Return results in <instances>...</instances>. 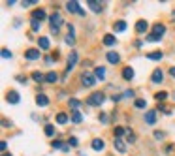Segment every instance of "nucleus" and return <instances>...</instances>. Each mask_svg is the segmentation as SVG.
<instances>
[{
  "instance_id": "9",
  "label": "nucleus",
  "mask_w": 175,
  "mask_h": 156,
  "mask_svg": "<svg viewBox=\"0 0 175 156\" xmlns=\"http://www.w3.org/2000/svg\"><path fill=\"white\" fill-rule=\"evenodd\" d=\"M32 19L41 23V21L45 19V9H41V8H40V9H34V11H32Z\"/></svg>"
},
{
  "instance_id": "4",
  "label": "nucleus",
  "mask_w": 175,
  "mask_h": 156,
  "mask_svg": "<svg viewBox=\"0 0 175 156\" xmlns=\"http://www.w3.org/2000/svg\"><path fill=\"white\" fill-rule=\"evenodd\" d=\"M77 64V53L75 51H72L70 53V56H68V64H66V72H70V70H74V66Z\"/></svg>"
},
{
  "instance_id": "40",
  "label": "nucleus",
  "mask_w": 175,
  "mask_h": 156,
  "mask_svg": "<svg viewBox=\"0 0 175 156\" xmlns=\"http://www.w3.org/2000/svg\"><path fill=\"white\" fill-rule=\"evenodd\" d=\"M155 137H156L158 141H162V139H164V132H155Z\"/></svg>"
},
{
  "instance_id": "46",
  "label": "nucleus",
  "mask_w": 175,
  "mask_h": 156,
  "mask_svg": "<svg viewBox=\"0 0 175 156\" xmlns=\"http://www.w3.org/2000/svg\"><path fill=\"white\" fill-rule=\"evenodd\" d=\"M170 75H172V77H175V66H173V68H170Z\"/></svg>"
},
{
  "instance_id": "14",
  "label": "nucleus",
  "mask_w": 175,
  "mask_h": 156,
  "mask_svg": "<svg viewBox=\"0 0 175 156\" xmlns=\"http://www.w3.org/2000/svg\"><path fill=\"white\" fill-rule=\"evenodd\" d=\"M104 75H106V68H102V66H96V68H94V77L102 81V79H106Z\"/></svg>"
},
{
  "instance_id": "33",
  "label": "nucleus",
  "mask_w": 175,
  "mask_h": 156,
  "mask_svg": "<svg viewBox=\"0 0 175 156\" xmlns=\"http://www.w3.org/2000/svg\"><path fill=\"white\" fill-rule=\"evenodd\" d=\"M124 134H126V130H124V128H121V126H117V128H115V136H117V137H121V136H124Z\"/></svg>"
},
{
  "instance_id": "13",
  "label": "nucleus",
  "mask_w": 175,
  "mask_h": 156,
  "mask_svg": "<svg viewBox=\"0 0 175 156\" xmlns=\"http://www.w3.org/2000/svg\"><path fill=\"white\" fill-rule=\"evenodd\" d=\"M113 145H115V149H117L119 153H126V145L123 143L121 137H115V139H113Z\"/></svg>"
},
{
  "instance_id": "35",
  "label": "nucleus",
  "mask_w": 175,
  "mask_h": 156,
  "mask_svg": "<svg viewBox=\"0 0 175 156\" xmlns=\"http://www.w3.org/2000/svg\"><path fill=\"white\" fill-rule=\"evenodd\" d=\"M32 30H34V32L40 30V21H34V19H32Z\"/></svg>"
},
{
  "instance_id": "32",
  "label": "nucleus",
  "mask_w": 175,
  "mask_h": 156,
  "mask_svg": "<svg viewBox=\"0 0 175 156\" xmlns=\"http://www.w3.org/2000/svg\"><path fill=\"white\" fill-rule=\"evenodd\" d=\"M53 134H55V128H53L51 124H47V126H45V136H49V137H51Z\"/></svg>"
},
{
  "instance_id": "21",
  "label": "nucleus",
  "mask_w": 175,
  "mask_h": 156,
  "mask_svg": "<svg viewBox=\"0 0 175 156\" xmlns=\"http://www.w3.org/2000/svg\"><path fill=\"white\" fill-rule=\"evenodd\" d=\"M115 36H111V34H106L104 36V45H115Z\"/></svg>"
},
{
  "instance_id": "47",
  "label": "nucleus",
  "mask_w": 175,
  "mask_h": 156,
  "mask_svg": "<svg viewBox=\"0 0 175 156\" xmlns=\"http://www.w3.org/2000/svg\"><path fill=\"white\" fill-rule=\"evenodd\" d=\"M2 156H11V154H8V153H4V154H2Z\"/></svg>"
},
{
  "instance_id": "29",
  "label": "nucleus",
  "mask_w": 175,
  "mask_h": 156,
  "mask_svg": "<svg viewBox=\"0 0 175 156\" xmlns=\"http://www.w3.org/2000/svg\"><path fill=\"white\" fill-rule=\"evenodd\" d=\"M32 77H34V81H38V83L45 81V75H43V73H40V72H34V73H32Z\"/></svg>"
},
{
  "instance_id": "25",
  "label": "nucleus",
  "mask_w": 175,
  "mask_h": 156,
  "mask_svg": "<svg viewBox=\"0 0 175 156\" xmlns=\"http://www.w3.org/2000/svg\"><path fill=\"white\" fill-rule=\"evenodd\" d=\"M134 105H136L138 109H145V107H147V102H145L143 98H138V100L134 102Z\"/></svg>"
},
{
  "instance_id": "43",
  "label": "nucleus",
  "mask_w": 175,
  "mask_h": 156,
  "mask_svg": "<svg viewBox=\"0 0 175 156\" xmlns=\"http://www.w3.org/2000/svg\"><path fill=\"white\" fill-rule=\"evenodd\" d=\"M2 126H4V128H8V126H11V122H8V121L4 119V121H2Z\"/></svg>"
},
{
  "instance_id": "42",
  "label": "nucleus",
  "mask_w": 175,
  "mask_h": 156,
  "mask_svg": "<svg viewBox=\"0 0 175 156\" xmlns=\"http://www.w3.org/2000/svg\"><path fill=\"white\" fill-rule=\"evenodd\" d=\"M100 121H102V122H104V124H106V122H107V117H106V115H104V113H102V115H100Z\"/></svg>"
},
{
  "instance_id": "37",
  "label": "nucleus",
  "mask_w": 175,
  "mask_h": 156,
  "mask_svg": "<svg viewBox=\"0 0 175 156\" xmlns=\"http://www.w3.org/2000/svg\"><path fill=\"white\" fill-rule=\"evenodd\" d=\"M36 4V0H25L23 2V8H28V6H34Z\"/></svg>"
},
{
  "instance_id": "30",
  "label": "nucleus",
  "mask_w": 175,
  "mask_h": 156,
  "mask_svg": "<svg viewBox=\"0 0 175 156\" xmlns=\"http://www.w3.org/2000/svg\"><path fill=\"white\" fill-rule=\"evenodd\" d=\"M155 98H156L158 102H162V100H166V98H168V92H156V94H155Z\"/></svg>"
},
{
  "instance_id": "20",
  "label": "nucleus",
  "mask_w": 175,
  "mask_h": 156,
  "mask_svg": "<svg viewBox=\"0 0 175 156\" xmlns=\"http://www.w3.org/2000/svg\"><path fill=\"white\" fill-rule=\"evenodd\" d=\"M104 147H106V143H104L102 139H92V149H94V151H102Z\"/></svg>"
},
{
  "instance_id": "41",
  "label": "nucleus",
  "mask_w": 175,
  "mask_h": 156,
  "mask_svg": "<svg viewBox=\"0 0 175 156\" xmlns=\"http://www.w3.org/2000/svg\"><path fill=\"white\" fill-rule=\"evenodd\" d=\"M70 145H72V147H77V139H75V137H72V139H70Z\"/></svg>"
},
{
  "instance_id": "5",
  "label": "nucleus",
  "mask_w": 175,
  "mask_h": 156,
  "mask_svg": "<svg viewBox=\"0 0 175 156\" xmlns=\"http://www.w3.org/2000/svg\"><path fill=\"white\" fill-rule=\"evenodd\" d=\"M81 83H83L85 87H92V85L96 83V77L90 75V73H83V75H81Z\"/></svg>"
},
{
  "instance_id": "11",
  "label": "nucleus",
  "mask_w": 175,
  "mask_h": 156,
  "mask_svg": "<svg viewBox=\"0 0 175 156\" xmlns=\"http://www.w3.org/2000/svg\"><path fill=\"white\" fill-rule=\"evenodd\" d=\"M162 79H164V72H162V70H155L151 81H153V83H162Z\"/></svg>"
},
{
  "instance_id": "1",
  "label": "nucleus",
  "mask_w": 175,
  "mask_h": 156,
  "mask_svg": "<svg viewBox=\"0 0 175 156\" xmlns=\"http://www.w3.org/2000/svg\"><path fill=\"white\" fill-rule=\"evenodd\" d=\"M164 34H166V24L156 23V24L153 26V34H149V36H147V41H158Z\"/></svg>"
},
{
  "instance_id": "34",
  "label": "nucleus",
  "mask_w": 175,
  "mask_h": 156,
  "mask_svg": "<svg viewBox=\"0 0 175 156\" xmlns=\"http://www.w3.org/2000/svg\"><path fill=\"white\" fill-rule=\"evenodd\" d=\"M64 147H66L64 143H60V141H53V149H60V151H62Z\"/></svg>"
},
{
  "instance_id": "24",
  "label": "nucleus",
  "mask_w": 175,
  "mask_h": 156,
  "mask_svg": "<svg viewBox=\"0 0 175 156\" xmlns=\"http://www.w3.org/2000/svg\"><path fill=\"white\" fill-rule=\"evenodd\" d=\"M83 121V117H81V113L79 111H72V122H75V124H79Z\"/></svg>"
},
{
  "instance_id": "7",
  "label": "nucleus",
  "mask_w": 175,
  "mask_h": 156,
  "mask_svg": "<svg viewBox=\"0 0 175 156\" xmlns=\"http://www.w3.org/2000/svg\"><path fill=\"white\" fill-rule=\"evenodd\" d=\"M6 100H8L9 104H19L21 98H19V92H17V90H9L8 96H6Z\"/></svg>"
},
{
  "instance_id": "16",
  "label": "nucleus",
  "mask_w": 175,
  "mask_h": 156,
  "mask_svg": "<svg viewBox=\"0 0 175 156\" xmlns=\"http://www.w3.org/2000/svg\"><path fill=\"white\" fill-rule=\"evenodd\" d=\"M123 79H126V81H130V79H134V70L126 66V68L123 70Z\"/></svg>"
},
{
  "instance_id": "26",
  "label": "nucleus",
  "mask_w": 175,
  "mask_h": 156,
  "mask_svg": "<svg viewBox=\"0 0 175 156\" xmlns=\"http://www.w3.org/2000/svg\"><path fill=\"white\" fill-rule=\"evenodd\" d=\"M57 122H58V124H66V122H68V115H66V113H58V115H57Z\"/></svg>"
},
{
  "instance_id": "38",
  "label": "nucleus",
  "mask_w": 175,
  "mask_h": 156,
  "mask_svg": "<svg viewBox=\"0 0 175 156\" xmlns=\"http://www.w3.org/2000/svg\"><path fill=\"white\" fill-rule=\"evenodd\" d=\"M66 43L74 45V34H68V36H66Z\"/></svg>"
},
{
  "instance_id": "6",
  "label": "nucleus",
  "mask_w": 175,
  "mask_h": 156,
  "mask_svg": "<svg viewBox=\"0 0 175 156\" xmlns=\"http://www.w3.org/2000/svg\"><path fill=\"white\" fill-rule=\"evenodd\" d=\"M147 28H149V24H147V21H145V19H141V21H138V23H136V32H138V34H145V32H147Z\"/></svg>"
},
{
  "instance_id": "36",
  "label": "nucleus",
  "mask_w": 175,
  "mask_h": 156,
  "mask_svg": "<svg viewBox=\"0 0 175 156\" xmlns=\"http://www.w3.org/2000/svg\"><path fill=\"white\" fill-rule=\"evenodd\" d=\"M2 58H11V51H8V49H2Z\"/></svg>"
},
{
  "instance_id": "45",
  "label": "nucleus",
  "mask_w": 175,
  "mask_h": 156,
  "mask_svg": "<svg viewBox=\"0 0 175 156\" xmlns=\"http://www.w3.org/2000/svg\"><path fill=\"white\" fill-rule=\"evenodd\" d=\"M172 151H173V145H168V147H166V153H168V154H170V153H172Z\"/></svg>"
},
{
  "instance_id": "2",
  "label": "nucleus",
  "mask_w": 175,
  "mask_h": 156,
  "mask_svg": "<svg viewBox=\"0 0 175 156\" xmlns=\"http://www.w3.org/2000/svg\"><path fill=\"white\" fill-rule=\"evenodd\" d=\"M104 100H106V96H104L102 92H92V94L87 98V104H89V105H102Z\"/></svg>"
},
{
  "instance_id": "27",
  "label": "nucleus",
  "mask_w": 175,
  "mask_h": 156,
  "mask_svg": "<svg viewBox=\"0 0 175 156\" xmlns=\"http://www.w3.org/2000/svg\"><path fill=\"white\" fill-rule=\"evenodd\" d=\"M115 30H117V32L126 30V23H124V21H117V23H115Z\"/></svg>"
},
{
  "instance_id": "19",
  "label": "nucleus",
  "mask_w": 175,
  "mask_h": 156,
  "mask_svg": "<svg viewBox=\"0 0 175 156\" xmlns=\"http://www.w3.org/2000/svg\"><path fill=\"white\" fill-rule=\"evenodd\" d=\"M106 58H107V60H109V62H111V64H117V62H119V60H121V56H119V55H117V53H113V51H109V53H107V56H106Z\"/></svg>"
},
{
  "instance_id": "48",
  "label": "nucleus",
  "mask_w": 175,
  "mask_h": 156,
  "mask_svg": "<svg viewBox=\"0 0 175 156\" xmlns=\"http://www.w3.org/2000/svg\"><path fill=\"white\" fill-rule=\"evenodd\" d=\"M172 19H173V21H175V11H173V17H172Z\"/></svg>"
},
{
  "instance_id": "28",
  "label": "nucleus",
  "mask_w": 175,
  "mask_h": 156,
  "mask_svg": "<svg viewBox=\"0 0 175 156\" xmlns=\"http://www.w3.org/2000/svg\"><path fill=\"white\" fill-rule=\"evenodd\" d=\"M147 56H149V58H151V60H160V58H162V56H164V55H162V53H160V51H155V53H149V55H147Z\"/></svg>"
},
{
  "instance_id": "31",
  "label": "nucleus",
  "mask_w": 175,
  "mask_h": 156,
  "mask_svg": "<svg viewBox=\"0 0 175 156\" xmlns=\"http://www.w3.org/2000/svg\"><path fill=\"white\" fill-rule=\"evenodd\" d=\"M126 139H128L130 143H134V141H136V136H134V132H132V130H126Z\"/></svg>"
},
{
  "instance_id": "3",
  "label": "nucleus",
  "mask_w": 175,
  "mask_h": 156,
  "mask_svg": "<svg viewBox=\"0 0 175 156\" xmlns=\"http://www.w3.org/2000/svg\"><path fill=\"white\" fill-rule=\"evenodd\" d=\"M49 21H51V28H58V26L62 24V15H60V13H53V15L49 17Z\"/></svg>"
},
{
  "instance_id": "17",
  "label": "nucleus",
  "mask_w": 175,
  "mask_h": 156,
  "mask_svg": "<svg viewBox=\"0 0 175 156\" xmlns=\"http://www.w3.org/2000/svg\"><path fill=\"white\" fill-rule=\"evenodd\" d=\"M36 104L43 107V105H47V104H49V98H47L45 94H38V96H36Z\"/></svg>"
},
{
  "instance_id": "10",
  "label": "nucleus",
  "mask_w": 175,
  "mask_h": 156,
  "mask_svg": "<svg viewBox=\"0 0 175 156\" xmlns=\"http://www.w3.org/2000/svg\"><path fill=\"white\" fill-rule=\"evenodd\" d=\"M25 56H26L28 60H36V58H40V49H28V51L25 53Z\"/></svg>"
},
{
  "instance_id": "12",
  "label": "nucleus",
  "mask_w": 175,
  "mask_h": 156,
  "mask_svg": "<svg viewBox=\"0 0 175 156\" xmlns=\"http://www.w3.org/2000/svg\"><path fill=\"white\" fill-rule=\"evenodd\" d=\"M145 122L153 126V124L156 122V111H147V113H145Z\"/></svg>"
},
{
  "instance_id": "44",
  "label": "nucleus",
  "mask_w": 175,
  "mask_h": 156,
  "mask_svg": "<svg viewBox=\"0 0 175 156\" xmlns=\"http://www.w3.org/2000/svg\"><path fill=\"white\" fill-rule=\"evenodd\" d=\"M17 81H19V83H26V77H21V75H19V77H17Z\"/></svg>"
},
{
  "instance_id": "39",
  "label": "nucleus",
  "mask_w": 175,
  "mask_h": 156,
  "mask_svg": "<svg viewBox=\"0 0 175 156\" xmlns=\"http://www.w3.org/2000/svg\"><path fill=\"white\" fill-rule=\"evenodd\" d=\"M124 98H134V90H124Z\"/></svg>"
},
{
  "instance_id": "22",
  "label": "nucleus",
  "mask_w": 175,
  "mask_h": 156,
  "mask_svg": "<svg viewBox=\"0 0 175 156\" xmlns=\"http://www.w3.org/2000/svg\"><path fill=\"white\" fill-rule=\"evenodd\" d=\"M45 81H47V83H57V81H58V75H57L55 72H49V73L45 75Z\"/></svg>"
},
{
  "instance_id": "8",
  "label": "nucleus",
  "mask_w": 175,
  "mask_h": 156,
  "mask_svg": "<svg viewBox=\"0 0 175 156\" xmlns=\"http://www.w3.org/2000/svg\"><path fill=\"white\" fill-rule=\"evenodd\" d=\"M66 9H68L70 13H75V11L79 13V11H81V8H79V2H75V0L68 2V4H66Z\"/></svg>"
},
{
  "instance_id": "23",
  "label": "nucleus",
  "mask_w": 175,
  "mask_h": 156,
  "mask_svg": "<svg viewBox=\"0 0 175 156\" xmlns=\"http://www.w3.org/2000/svg\"><path fill=\"white\" fill-rule=\"evenodd\" d=\"M70 107H72V111H77L81 107V102L75 100V98H70Z\"/></svg>"
},
{
  "instance_id": "15",
  "label": "nucleus",
  "mask_w": 175,
  "mask_h": 156,
  "mask_svg": "<svg viewBox=\"0 0 175 156\" xmlns=\"http://www.w3.org/2000/svg\"><path fill=\"white\" fill-rule=\"evenodd\" d=\"M89 6H90V9H92V11H96V13H100V11L104 9V6H102V4H98L96 0H89Z\"/></svg>"
},
{
  "instance_id": "18",
  "label": "nucleus",
  "mask_w": 175,
  "mask_h": 156,
  "mask_svg": "<svg viewBox=\"0 0 175 156\" xmlns=\"http://www.w3.org/2000/svg\"><path fill=\"white\" fill-rule=\"evenodd\" d=\"M38 45H40V49H43V51H47V49H49V40H47L45 36H41V38L38 40Z\"/></svg>"
}]
</instances>
